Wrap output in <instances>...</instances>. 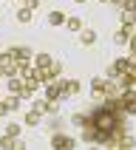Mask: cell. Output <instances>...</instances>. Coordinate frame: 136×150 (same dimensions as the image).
Masks as SVG:
<instances>
[{"label": "cell", "instance_id": "1", "mask_svg": "<svg viewBox=\"0 0 136 150\" xmlns=\"http://www.w3.org/2000/svg\"><path fill=\"white\" fill-rule=\"evenodd\" d=\"M96 130H99V142H105V136H113L116 133V127H119V116H116V110H108V108H102L96 110L91 119H88Z\"/></svg>", "mask_w": 136, "mask_h": 150}, {"label": "cell", "instance_id": "2", "mask_svg": "<svg viewBox=\"0 0 136 150\" xmlns=\"http://www.w3.org/2000/svg\"><path fill=\"white\" fill-rule=\"evenodd\" d=\"M14 62H17V59L11 57V51H8V54H0V71H3L6 76H11V74L17 71V65H14Z\"/></svg>", "mask_w": 136, "mask_h": 150}, {"label": "cell", "instance_id": "3", "mask_svg": "<svg viewBox=\"0 0 136 150\" xmlns=\"http://www.w3.org/2000/svg\"><path fill=\"white\" fill-rule=\"evenodd\" d=\"M23 79H25V91H31L34 93V88H37V82H40V74L37 71H31V68H23Z\"/></svg>", "mask_w": 136, "mask_h": 150}, {"label": "cell", "instance_id": "4", "mask_svg": "<svg viewBox=\"0 0 136 150\" xmlns=\"http://www.w3.org/2000/svg\"><path fill=\"white\" fill-rule=\"evenodd\" d=\"M37 74H40V79H45V82H51V79H54V76L59 74V65H57V62H51L48 68H37Z\"/></svg>", "mask_w": 136, "mask_h": 150}, {"label": "cell", "instance_id": "5", "mask_svg": "<svg viewBox=\"0 0 136 150\" xmlns=\"http://www.w3.org/2000/svg\"><path fill=\"white\" fill-rule=\"evenodd\" d=\"M51 144L57 150H65V147H74V139H68V136H62V133H57L54 139H51Z\"/></svg>", "mask_w": 136, "mask_h": 150}, {"label": "cell", "instance_id": "6", "mask_svg": "<svg viewBox=\"0 0 136 150\" xmlns=\"http://www.w3.org/2000/svg\"><path fill=\"white\" fill-rule=\"evenodd\" d=\"M11 57L17 62H25V59H31V51L25 48V45H17V48H11Z\"/></svg>", "mask_w": 136, "mask_h": 150}, {"label": "cell", "instance_id": "7", "mask_svg": "<svg viewBox=\"0 0 136 150\" xmlns=\"http://www.w3.org/2000/svg\"><path fill=\"white\" fill-rule=\"evenodd\" d=\"M59 88H62V96H71V93H76V91H79V82H76V79H65V82L59 85Z\"/></svg>", "mask_w": 136, "mask_h": 150}, {"label": "cell", "instance_id": "8", "mask_svg": "<svg viewBox=\"0 0 136 150\" xmlns=\"http://www.w3.org/2000/svg\"><path fill=\"white\" fill-rule=\"evenodd\" d=\"M45 96H48L51 102H57L59 96H62V88H59V85H45Z\"/></svg>", "mask_w": 136, "mask_h": 150}, {"label": "cell", "instance_id": "9", "mask_svg": "<svg viewBox=\"0 0 136 150\" xmlns=\"http://www.w3.org/2000/svg\"><path fill=\"white\" fill-rule=\"evenodd\" d=\"M122 23H125V28H133V25H136V11H133V8H125Z\"/></svg>", "mask_w": 136, "mask_h": 150}, {"label": "cell", "instance_id": "10", "mask_svg": "<svg viewBox=\"0 0 136 150\" xmlns=\"http://www.w3.org/2000/svg\"><path fill=\"white\" fill-rule=\"evenodd\" d=\"M0 147H20V142H17L14 136H8V133H6V139H0Z\"/></svg>", "mask_w": 136, "mask_h": 150}, {"label": "cell", "instance_id": "11", "mask_svg": "<svg viewBox=\"0 0 136 150\" xmlns=\"http://www.w3.org/2000/svg\"><path fill=\"white\" fill-rule=\"evenodd\" d=\"M48 23L51 25H62V23H65V17L59 14V11H51V14H48Z\"/></svg>", "mask_w": 136, "mask_h": 150}, {"label": "cell", "instance_id": "12", "mask_svg": "<svg viewBox=\"0 0 136 150\" xmlns=\"http://www.w3.org/2000/svg\"><path fill=\"white\" fill-rule=\"evenodd\" d=\"M79 40H82V45H93V42H96V34H93V31H82Z\"/></svg>", "mask_w": 136, "mask_h": 150}, {"label": "cell", "instance_id": "13", "mask_svg": "<svg viewBox=\"0 0 136 150\" xmlns=\"http://www.w3.org/2000/svg\"><path fill=\"white\" fill-rule=\"evenodd\" d=\"M65 23H68V28H71V31H79V28H82V20H79V17H68Z\"/></svg>", "mask_w": 136, "mask_h": 150}, {"label": "cell", "instance_id": "14", "mask_svg": "<svg viewBox=\"0 0 136 150\" xmlns=\"http://www.w3.org/2000/svg\"><path fill=\"white\" fill-rule=\"evenodd\" d=\"M40 122V110H31V113H25V125H37Z\"/></svg>", "mask_w": 136, "mask_h": 150}, {"label": "cell", "instance_id": "15", "mask_svg": "<svg viewBox=\"0 0 136 150\" xmlns=\"http://www.w3.org/2000/svg\"><path fill=\"white\" fill-rule=\"evenodd\" d=\"M51 62H54V59H51V57H45V54H40V57H37V68H48Z\"/></svg>", "mask_w": 136, "mask_h": 150}, {"label": "cell", "instance_id": "16", "mask_svg": "<svg viewBox=\"0 0 136 150\" xmlns=\"http://www.w3.org/2000/svg\"><path fill=\"white\" fill-rule=\"evenodd\" d=\"M17 20H20V23H28V20H31V8H20Z\"/></svg>", "mask_w": 136, "mask_h": 150}, {"label": "cell", "instance_id": "17", "mask_svg": "<svg viewBox=\"0 0 136 150\" xmlns=\"http://www.w3.org/2000/svg\"><path fill=\"white\" fill-rule=\"evenodd\" d=\"M130 31H133V28H122V31L116 34V40L119 42H127V40H130Z\"/></svg>", "mask_w": 136, "mask_h": 150}, {"label": "cell", "instance_id": "18", "mask_svg": "<svg viewBox=\"0 0 136 150\" xmlns=\"http://www.w3.org/2000/svg\"><path fill=\"white\" fill-rule=\"evenodd\" d=\"M6 133H8V136H20V125H8Z\"/></svg>", "mask_w": 136, "mask_h": 150}, {"label": "cell", "instance_id": "19", "mask_svg": "<svg viewBox=\"0 0 136 150\" xmlns=\"http://www.w3.org/2000/svg\"><path fill=\"white\" fill-rule=\"evenodd\" d=\"M40 6V0H25V8H37Z\"/></svg>", "mask_w": 136, "mask_h": 150}, {"label": "cell", "instance_id": "20", "mask_svg": "<svg viewBox=\"0 0 136 150\" xmlns=\"http://www.w3.org/2000/svg\"><path fill=\"white\" fill-rule=\"evenodd\" d=\"M6 110H11V108H8V102H0V116H3Z\"/></svg>", "mask_w": 136, "mask_h": 150}, {"label": "cell", "instance_id": "21", "mask_svg": "<svg viewBox=\"0 0 136 150\" xmlns=\"http://www.w3.org/2000/svg\"><path fill=\"white\" fill-rule=\"evenodd\" d=\"M127 42H130V51H133V54H136V37H130V40H127Z\"/></svg>", "mask_w": 136, "mask_h": 150}, {"label": "cell", "instance_id": "22", "mask_svg": "<svg viewBox=\"0 0 136 150\" xmlns=\"http://www.w3.org/2000/svg\"><path fill=\"white\" fill-rule=\"evenodd\" d=\"M102 3H122V0H102Z\"/></svg>", "mask_w": 136, "mask_h": 150}, {"label": "cell", "instance_id": "23", "mask_svg": "<svg viewBox=\"0 0 136 150\" xmlns=\"http://www.w3.org/2000/svg\"><path fill=\"white\" fill-rule=\"evenodd\" d=\"M76 3H85V0H76Z\"/></svg>", "mask_w": 136, "mask_h": 150}]
</instances>
